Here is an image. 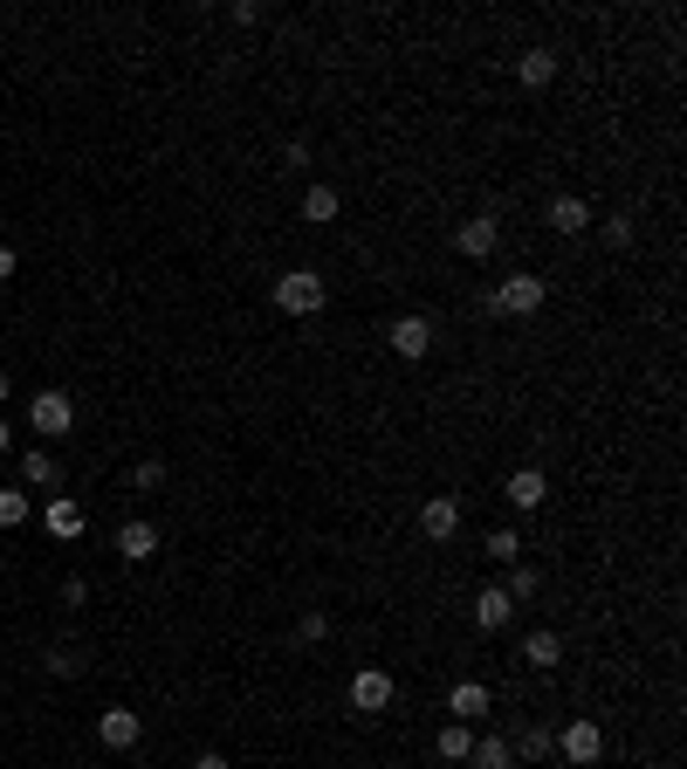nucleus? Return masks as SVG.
<instances>
[{"label":"nucleus","instance_id":"obj_3","mask_svg":"<svg viewBox=\"0 0 687 769\" xmlns=\"http://www.w3.org/2000/svg\"><path fill=\"white\" fill-rule=\"evenodd\" d=\"M543 296H550V282H543V275H509L502 289L489 296V309H495V316H537Z\"/></svg>","mask_w":687,"mask_h":769},{"label":"nucleus","instance_id":"obj_28","mask_svg":"<svg viewBox=\"0 0 687 769\" xmlns=\"http://www.w3.org/2000/svg\"><path fill=\"white\" fill-rule=\"evenodd\" d=\"M296 632H303V639H331V619H323V612H303Z\"/></svg>","mask_w":687,"mask_h":769},{"label":"nucleus","instance_id":"obj_8","mask_svg":"<svg viewBox=\"0 0 687 769\" xmlns=\"http://www.w3.org/2000/svg\"><path fill=\"white\" fill-rule=\"evenodd\" d=\"M138 736H145V721H138L131 708H104V714H97V742H104V749L125 756V749H138Z\"/></svg>","mask_w":687,"mask_h":769},{"label":"nucleus","instance_id":"obj_12","mask_svg":"<svg viewBox=\"0 0 687 769\" xmlns=\"http://www.w3.org/2000/svg\"><path fill=\"white\" fill-rule=\"evenodd\" d=\"M117 556H125V563H151L158 556V530H151L145 515H131L125 530H117Z\"/></svg>","mask_w":687,"mask_h":769},{"label":"nucleus","instance_id":"obj_4","mask_svg":"<svg viewBox=\"0 0 687 769\" xmlns=\"http://www.w3.org/2000/svg\"><path fill=\"white\" fill-rule=\"evenodd\" d=\"M557 756L571 762V769H591V762L605 756V728H598L591 714H578V721H571V728L557 736Z\"/></svg>","mask_w":687,"mask_h":769},{"label":"nucleus","instance_id":"obj_1","mask_svg":"<svg viewBox=\"0 0 687 769\" xmlns=\"http://www.w3.org/2000/svg\"><path fill=\"white\" fill-rule=\"evenodd\" d=\"M323 296H331V289H323L316 268H282V275H275V309H282V316H316Z\"/></svg>","mask_w":687,"mask_h":769},{"label":"nucleus","instance_id":"obj_18","mask_svg":"<svg viewBox=\"0 0 687 769\" xmlns=\"http://www.w3.org/2000/svg\"><path fill=\"white\" fill-rule=\"evenodd\" d=\"M550 76H557V56H550V49H530V56H516V83H522V90H543Z\"/></svg>","mask_w":687,"mask_h":769},{"label":"nucleus","instance_id":"obj_27","mask_svg":"<svg viewBox=\"0 0 687 769\" xmlns=\"http://www.w3.org/2000/svg\"><path fill=\"white\" fill-rule=\"evenodd\" d=\"M131 481H138V489H158V481H166V461H138Z\"/></svg>","mask_w":687,"mask_h":769},{"label":"nucleus","instance_id":"obj_15","mask_svg":"<svg viewBox=\"0 0 687 769\" xmlns=\"http://www.w3.org/2000/svg\"><path fill=\"white\" fill-rule=\"evenodd\" d=\"M448 714L474 728L481 714H489V687H481V680H461V687H454V694H448Z\"/></svg>","mask_w":687,"mask_h":769},{"label":"nucleus","instance_id":"obj_17","mask_svg":"<svg viewBox=\"0 0 687 769\" xmlns=\"http://www.w3.org/2000/svg\"><path fill=\"white\" fill-rule=\"evenodd\" d=\"M21 481H28V489H62V467H56V454L28 447V454H21Z\"/></svg>","mask_w":687,"mask_h":769},{"label":"nucleus","instance_id":"obj_29","mask_svg":"<svg viewBox=\"0 0 687 769\" xmlns=\"http://www.w3.org/2000/svg\"><path fill=\"white\" fill-rule=\"evenodd\" d=\"M14 268H21V262H14V248H0V282H14Z\"/></svg>","mask_w":687,"mask_h":769},{"label":"nucleus","instance_id":"obj_20","mask_svg":"<svg viewBox=\"0 0 687 769\" xmlns=\"http://www.w3.org/2000/svg\"><path fill=\"white\" fill-rule=\"evenodd\" d=\"M337 214H344L337 186H310V193H303V220H316V227H323V220H337Z\"/></svg>","mask_w":687,"mask_h":769},{"label":"nucleus","instance_id":"obj_26","mask_svg":"<svg viewBox=\"0 0 687 769\" xmlns=\"http://www.w3.org/2000/svg\"><path fill=\"white\" fill-rule=\"evenodd\" d=\"M605 240H612V248H632V214H612V220H605Z\"/></svg>","mask_w":687,"mask_h":769},{"label":"nucleus","instance_id":"obj_30","mask_svg":"<svg viewBox=\"0 0 687 769\" xmlns=\"http://www.w3.org/2000/svg\"><path fill=\"white\" fill-rule=\"evenodd\" d=\"M193 769H227V756H214V749H207V756H193Z\"/></svg>","mask_w":687,"mask_h":769},{"label":"nucleus","instance_id":"obj_13","mask_svg":"<svg viewBox=\"0 0 687 769\" xmlns=\"http://www.w3.org/2000/svg\"><path fill=\"white\" fill-rule=\"evenodd\" d=\"M543 220H550V234H585V227H591V207H585L578 193H557L550 207H543Z\"/></svg>","mask_w":687,"mask_h":769},{"label":"nucleus","instance_id":"obj_23","mask_svg":"<svg viewBox=\"0 0 687 769\" xmlns=\"http://www.w3.org/2000/svg\"><path fill=\"white\" fill-rule=\"evenodd\" d=\"M35 515V502H28V489H0V530H21V522Z\"/></svg>","mask_w":687,"mask_h":769},{"label":"nucleus","instance_id":"obj_21","mask_svg":"<svg viewBox=\"0 0 687 769\" xmlns=\"http://www.w3.org/2000/svg\"><path fill=\"white\" fill-rule=\"evenodd\" d=\"M468 762H474V769H516V756H509V736H481V742L468 749Z\"/></svg>","mask_w":687,"mask_h":769},{"label":"nucleus","instance_id":"obj_24","mask_svg":"<svg viewBox=\"0 0 687 769\" xmlns=\"http://www.w3.org/2000/svg\"><path fill=\"white\" fill-rule=\"evenodd\" d=\"M489 563H522V536L516 530H489Z\"/></svg>","mask_w":687,"mask_h":769},{"label":"nucleus","instance_id":"obj_10","mask_svg":"<svg viewBox=\"0 0 687 769\" xmlns=\"http://www.w3.org/2000/svg\"><path fill=\"white\" fill-rule=\"evenodd\" d=\"M385 337H392L399 357H426V351H433V323H426V316H392Z\"/></svg>","mask_w":687,"mask_h":769},{"label":"nucleus","instance_id":"obj_16","mask_svg":"<svg viewBox=\"0 0 687 769\" xmlns=\"http://www.w3.org/2000/svg\"><path fill=\"white\" fill-rule=\"evenodd\" d=\"M509 756H522V762H543V756H557V736H550V728H516V736H509Z\"/></svg>","mask_w":687,"mask_h":769},{"label":"nucleus","instance_id":"obj_14","mask_svg":"<svg viewBox=\"0 0 687 769\" xmlns=\"http://www.w3.org/2000/svg\"><path fill=\"white\" fill-rule=\"evenodd\" d=\"M509 619H516L509 591H502V584H481V598H474V625H481V632H502Z\"/></svg>","mask_w":687,"mask_h":769},{"label":"nucleus","instance_id":"obj_6","mask_svg":"<svg viewBox=\"0 0 687 769\" xmlns=\"http://www.w3.org/2000/svg\"><path fill=\"white\" fill-rule=\"evenodd\" d=\"M454 248H461L468 262H489V255L502 248V227H495V214H474V220H461V227H454Z\"/></svg>","mask_w":687,"mask_h":769},{"label":"nucleus","instance_id":"obj_2","mask_svg":"<svg viewBox=\"0 0 687 769\" xmlns=\"http://www.w3.org/2000/svg\"><path fill=\"white\" fill-rule=\"evenodd\" d=\"M28 426L42 433V440H62V433L76 426V398H69L62 385H42V392L28 398Z\"/></svg>","mask_w":687,"mask_h":769},{"label":"nucleus","instance_id":"obj_11","mask_svg":"<svg viewBox=\"0 0 687 769\" xmlns=\"http://www.w3.org/2000/svg\"><path fill=\"white\" fill-rule=\"evenodd\" d=\"M42 522H49V536L76 543V536H84V502H76V495H49V502H42Z\"/></svg>","mask_w":687,"mask_h":769},{"label":"nucleus","instance_id":"obj_25","mask_svg":"<svg viewBox=\"0 0 687 769\" xmlns=\"http://www.w3.org/2000/svg\"><path fill=\"white\" fill-rule=\"evenodd\" d=\"M509 604H522V598H537V571H530V563H509Z\"/></svg>","mask_w":687,"mask_h":769},{"label":"nucleus","instance_id":"obj_9","mask_svg":"<svg viewBox=\"0 0 687 769\" xmlns=\"http://www.w3.org/2000/svg\"><path fill=\"white\" fill-rule=\"evenodd\" d=\"M454 530H461V502H454V495H426V502H420V536H426V543H448Z\"/></svg>","mask_w":687,"mask_h":769},{"label":"nucleus","instance_id":"obj_19","mask_svg":"<svg viewBox=\"0 0 687 769\" xmlns=\"http://www.w3.org/2000/svg\"><path fill=\"white\" fill-rule=\"evenodd\" d=\"M522 660H530L537 673H550V667L563 660V639H557V632H530V639H522Z\"/></svg>","mask_w":687,"mask_h":769},{"label":"nucleus","instance_id":"obj_7","mask_svg":"<svg viewBox=\"0 0 687 769\" xmlns=\"http://www.w3.org/2000/svg\"><path fill=\"white\" fill-rule=\"evenodd\" d=\"M502 502H509V509H522V515H530V509H543V502H550V481H543V467H516V474L502 481Z\"/></svg>","mask_w":687,"mask_h":769},{"label":"nucleus","instance_id":"obj_5","mask_svg":"<svg viewBox=\"0 0 687 769\" xmlns=\"http://www.w3.org/2000/svg\"><path fill=\"white\" fill-rule=\"evenodd\" d=\"M392 694H399V687H392L385 667H357V673H351V708H357V714H385Z\"/></svg>","mask_w":687,"mask_h":769},{"label":"nucleus","instance_id":"obj_32","mask_svg":"<svg viewBox=\"0 0 687 769\" xmlns=\"http://www.w3.org/2000/svg\"><path fill=\"white\" fill-rule=\"evenodd\" d=\"M8 392H14V385H8V372H0V406H8Z\"/></svg>","mask_w":687,"mask_h":769},{"label":"nucleus","instance_id":"obj_22","mask_svg":"<svg viewBox=\"0 0 687 769\" xmlns=\"http://www.w3.org/2000/svg\"><path fill=\"white\" fill-rule=\"evenodd\" d=\"M433 749H440V762H468V749H474V728H468V721H448Z\"/></svg>","mask_w":687,"mask_h":769},{"label":"nucleus","instance_id":"obj_31","mask_svg":"<svg viewBox=\"0 0 687 769\" xmlns=\"http://www.w3.org/2000/svg\"><path fill=\"white\" fill-rule=\"evenodd\" d=\"M14 447V433H8V420H0V454H8Z\"/></svg>","mask_w":687,"mask_h":769}]
</instances>
